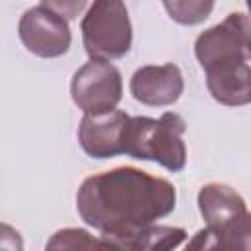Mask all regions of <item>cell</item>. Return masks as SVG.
Here are the masks:
<instances>
[{
  "label": "cell",
  "mask_w": 251,
  "mask_h": 251,
  "mask_svg": "<svg viewBox=\"0 0 251 251\" xmlns=\"http://www.w3.org/2000/svg\"><path fill=\"white\" fill-rule=\"evenodd\" d=\"M176 206V190L163 176L135 167H116L82 180L76 192V212L96 231L106 247L116 249L124 237L169 216Z\"/></svg>",
  "instance_id": "1"
},
{
  "label": "cell",
  "mask_w": 251,
  "mask_h": 251,
  "mask_svg": "<svg viewBox=\"0 0 251 251\" xmlns=\"http://www.w3.org/2000/svg\"><path fill=\"white\" fill-rule=\"evenodd\" d=\"M184 131L186 124L175 112H165L161 118L133 116L127 126L126 155L139 161H155L167 171L178 173L186 165Z\"/></svg>",
  "instance_id": "2"
},
{
  "label": "cell",
  "mask_w": 251,
  "mask_h": 251,
  "mask_svg": "<svg viewBox=\"0 0 251 251\" xmlns=\"http://www.w3.org/2000/svg\"><path fill=\"white\" fill-rule=\"evenodd\" d=\"M82 45L90 59L114 61L131 49V22L124 0H94L80 22Z\"/></svg>",
  "instance_id": "3"
},
{
  "label": "cell",
  "mask_w": 251,
  "mask_h": 251,
  "mask_svg": "<svg viewBox=\"0 0 251 251\" xmlns=\"http://www.w3.org/2000/svg\"><path fill=\"white\" fill-rule=\"evenodd\" d=\"M194 55L202 69L220 63L251 61V18L241 12L227 14L220 24L196 37Z\"/></svg>",
  "instance_id": "4"
},
{
  "label": "cell",
  "mask_w": 251,
  "mask_h": 251,
  "mask_svg": "<svg viewBox=\"0 0 251 251\" xmlns=\"http://www.w3.org/2000/svg\"><path fill=\"white\" fill-rule=\"evenodd\" d=\"M124 84L120 71L102 59L84 63L71 80L73 102L84 114H100L114 110L122 100Z\"/></svg>",
  "instance_id": "5"
},
{
  "label": "cell",
  "mask_w": 251,
  "mask_h": 251,
  "mask_svg": "<svg viewBox=\"0 0 251 251\" xmlns=\"http://www.w3.org/2000/svg\"><path fill=\"white\" fill-rule=\"evenodd\" d=\"M18 35L24 47L41 59L61 57L71 47V29L67 18L43 4L24 12L18 24Z\"/></svg>",
  "instance_id": "6"
},
{
  "label": "cell",
  "mask_w": 251,
  "mask_h": 251,
  "mask_svg": "<svg viewBox=\"0 0 251 251\" xmlns=\"http://www.w3.org/2000/svg\"><path fill=\"white\" fill-rule=\"evenodd\" d=\"M131 116L124 110L84 114L78 126V143L92 159H110L126 155V137Z\"/></svg>",
  "instance_id": "7"
},
{
  "label": "cell",
  "mask_w": 251,
  "mask_h": 251,
  "mask_svg": "<svg viewBox=\"0 0 251 251\" xmlns=\"http://www.w3.org/2000/svg\"><path fill=\"white\" fill-rule=\"evenodd\" d=\"M184 90V78L176 65H145L139 67L129 80L131 96L145 106H171Z\"/></svg>",
  "instance_id": "8"
},
{
  "label": "cell",
  "mask_w": 251,
  "mask_h": 251,
  "mask_svg": "<svg viewBox=\"0 0 251 251\" xmlns=\"http://www.w3.org/2000/svg\"><path fill=\"white\" fill-rule=\"evenodd\" d=\"M198 210L212 231H224L237 224L249 210L243 196L224 182H208L198 192Z\"/></svg>",
  "instance_id": "9"
},
{
  "label": "cell",
  "mask_w": 251,
  "mask_h": 251,
  "mask_svg": "<svg viewBox=\"0 0 251 251\" xmlns=\"http://www.w3.org/2000/svg\"><path fill=\"white\" fill-rule=\"evenodd\" d=\"M212 98L224 106H245L251 102V67L243 61L220 63L204 69Z\"/></svg>",
  "instance_id": "10"
},
{
  "label": "cell",
  "mask_w": 251,
  "mask_h": 251,
  "mask_svg": "<svg viewBox=\"0 0 251 251\" xmlns=\"http://www.w3.org/2000/svg\"><path fill=\"white\" fill-rule=\"evenodd\" d=\"M188 249H243L251 251V212H247L233 227L226 231L200 229L188 243Z\"/></svg>",
  "instance_id": "11"
},
{
  "label": "cell",
  "mask_w": 251,
  "mask_h": 251,
  "mask_svg": "<svg viewBox=\"0 0 251 251\" xmlns=\"http://www.w3.org/2000/svg\"><path fill=\"white\" fill-rule=\"evenodd\" d=\"M186 239V231L182 227L175 226H159L151 224L137 233L124 237L116 243V249H129V251H139V249H149V251H167L178 247Z\"/></svg>",
  "instance_id": "12"
},
{
  "label": "cell",
  "mask_w": 251,
  "mask_h": 251,
  "mask_svg": "<svg viewBox=\"0 0 251 251\" xmlns=\"http://www.w3.org/2000/svg\"><path fill=\"white\" fill-rule=\"evenodd\" d=\"M165 10L180 25H198L214 10L216 0H163Z\"/></svg>",
  "instance_id": "13"
},
{
  "label": "cell",
  "mask_w": 251,
  "mask_h": 251,
  "mask_svg": "<svg viewBox=\"0 0 251 251\" xmlns=\"http://www.w3.org/2000/svg\"><path fill=\"white\" fill-rule=\"evenodd\" d=\"M82 247H106V245L100 235L94 237L86 229H78V227L59 229L47 241V249H82Z\"/></svg>",
  "instance_id": "14"
},
{
  "label": "cell",
  "mask_w": 251,
  "mask_h": 251,
  "mask_svg": "<svg viewBox=\"0 0 251 251\" xmlns=\"http://www.w3.org/2000/svg\"><path fill=\"white\" fill-rule=\"evenodd\" d=\"M41 4L51 8L53 12H57L59 16H63L67 20H75L86 8L88 0H41Z\"/></svg>",
  "instance_id": "15"
},
{
  "label": "cell",
  "mask_w": 251,
  "mask_h": 251,
  "mask_svg": "<svg viewBox=\"0 0 251 251\" xmlns=\"http://www.w3.org/2000/svg\"><path fill=\"white\" fill-rule=\"evenodd\" d=\"M247 2V8H249V18H251V0H245Z\"/></svg>",
  "instance_id": "16"
}]
</instances>
